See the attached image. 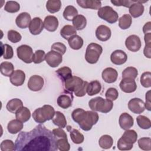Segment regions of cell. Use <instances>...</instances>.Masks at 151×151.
Returning a JSON list of instances; mask_svg holds the SVG:
<instances>
[{
	"mask_svg": "<svg viewBox=\"0 0 151 151\" xmlns=\"http://www.w3.org/2000/svg\"><path fill=\"white\" fill-rule=\"evenodd\" d=\"M138 75L137 68L133 67H128L122 72V78H128L134 80Z\"/></svg>",
	"mask_w": 151,
	"mask_h": 151,
	"instance_id": "cell-41",
	"label": "cell"
},
{
	"mask_svg": "<svg viewBox=\"0 0 151 151\" xmlns=\"http://www.w3.org/2000/svg\"><path fill=\"white\" fill-rule=\"evenodd\" d=\"M105 96L106 99L113 101L118 98L119 92L116 88L110 87L107 90L105 93Z\"/></svg>",
	"mask_w": 151,
	"mask_h": 151,
	"instance_id": "cell-52",
	"label": "cell"
},
{
	"mask_svg": "<svg viewBox=\"0 0 151 151\" xmlns=\"http://www.w3.org/2000/svg\"><path fill=\"white\" fill-rule=\"evenodd\" d=\"M102 52L103 48L100 45L97 43L91 42L87 47L85 54V59L89 64H96L98 61Z\"/></svg>",
	"mask_w": 151,
	"mask_h": 151,
	"instance_id": "cell-4",
	"label": "cell"
},
{
	"mask_svg": "<svg viewBox=\"0 0 151 151\" xmlns=\"http://www.w3.org/2000/svg\"><path fill=\"white\" fill-rule=\"evenodd\" d=\"M25 80V74L21 70H15L9 77L10 82L15 86H22Z\"/></svg>",
	"mask_w": 151,
	"mask_h": 151,
	"instance_id": "cell-23",
	"label": "cell"
},
{
	"mask_svg": "<svg viewBox=\"0 0 151 151\" xmlns=\"http://www.w3.org/2000/svg\"><path fill=\"white\" fill-rule=\"evenodd\" d=\"M143 54L147 58H151V45H145L143 50Z\"/></svg>",
	"mask_w": 151,
	"mask_h": 151,
	"instance_id": "cell-59",
	"label": "cell"
},
{
	"mask_svg": "<svg viewBox=\"0 0 151 151\" xmlns=\"http://www.w3.org/2000/svg\"><path fill=\"white\" fill-rule=\"evenodd\" d=\"M119 86L122 91L126 93H133L137 88V84L135 80L128 78H122Z\"/></svg>",
	"mask_w": 151,
	"mask_h": 151,
	"instance_id": "cell-18",
	"label": "cell"
},
{
	"mask_svg": "<svg viewBox=\"0 0 151 151\" xmlns=\"http://www.w3.org/2000/svg\"><path fill=\"white\" fill-rule=\"evenodd\" d=\"M73 27L76 30H83L87 25V19L83 15H77L72 20Z\"/></svg>",
	"mask_w": 151,
	"mask_h": 151,
	"instance_id": "cell-33",
	"label": "cell"
},
{
	"mask_svg": "<svg viewBox=\"0 0 151 151\" xmlns=\"http://www.w3.org/2000/svg\"><path fill=\"white\" fill-rule=\"evenodd\" d=\"M99 117L97 112L94 111H86L85 115L81 122L78 123L80 128L84 131H89L93 125L96 124Z\"/></svg>",
	"mask_w": 151,
	"mask_h": 151,
	"instance_id": "cell-5",
	"label": "cell"
},
{
	"mask_svg": "<svg viewBox=\"0 0 151 151\" xmlns=\"http://www.w3.org/2000/svg\"><path fill=\"white\" fill-rule=\"evenodd\" d=\"M147 1H137L136 2L133 3L129 7V13L130 15L133 18H137L140 17L144 12L145 7L142 3H145Z\"/></svg>",
	"mask_w": 151,
	"mask_h": 151,
	"instance_id": "cell-19",
	"label": "cell"
},
{
	"mask_svg": "<svg viewBox=\"0 0 151 151\" xmlns=\"http://www.w3.org/2000/svg\"><path fill=\"white\" fill-rule=\"evenodd\" d=\"M23 128V123L18 119L9 121L7 125V129L11 134H17L21 132Z\"/></svg>",
	"mask_w": 151,
	"mask_h": 151,
	"instance_id": "cell-26",
	"label": "cell"
},
{
	"mask_svg": "<svg viewBox=\"0 0 151 151\" xmlns=\"http://www.w3.org/2000/svg\"><path fill=\"white\" fill-rule=\"evenodd\" d=\"M111 35V31L109 27L104 25H100L96 28V37L99 41H106Z\"/></svg>",
	"mask_w": 151,
	"mask_h": 151,
	"instance_id": "cell-14",
	"label": "cell"
},
{
	"mask_svg": "<svg viewBox=\"0 0 151 151\" xmlns=\"http://www.w3.org/2000/svg\"><path fill=\"white\" fill-rule=\"evenodd\" d=\"M125 45L132 52L138 51L142 46L141 40L136 35H130L125 40Z\"/></svg>",
	"mask_w": 151,
	"mask_h": 151,
	"instance_id": "cell-10",
	"label": "cell"
},
{
	"mask_svg": "<svg viewBox=\"0 0 151 151\" xmlns=\"http://www.w3.org/2000/svg\"><path fill=\"white\" fill-rule=\"evenodd\" d=\"M127 60L126 53L121 50L114 51L110 55V60L115 65H120L124 64Z\"/></svg>",
	"mask_w": 151,
	"mask_h": 151,
	"instance_id": "cell-15",
	"label": "cell"
},
{
	"mask_svg": "<svg viewBox=\"0 0 151 151\" xmlns=\"http://www.w3.org/2000/svg\"><path fill=\"white\" fill-rule=\"evenodd\" d=\"M51 49L52 51L58 52L60 53L61 55H63L66 52L67 47L63 43L60 42H57L54 43L51 45Z\"/></svg>",
	"mask_w": 151,
	"mask_h": 151,
	"instance_id": "cell-53",
	"label": "cell"
},
{
	"mask_svg": "<svg viewBox=\"0 0 151 151\" xmlns=\"http://www.w3.org/2000/svg\"><path fill=\"white\" fill-rule=\"evenodd\" d=\"M132 23V17L129 14H124L119 19V27L122 29L129 28Z\"/></svg>",
	"mask_w": 151,
	"mask_h": 151,
	"instance_id": "cell-40",
	"label": "cell"
},
{
	"mask_svg": "<svg viewBox=\"0 0 151 151\" xmlns=\"http://www.w3.org/2000/svg\"><path fill=\"white\" fill-rule=\"evenodd\" d=\"M45 52L44 50H38L35 51L33 55L32 62L35 64H40L45 60Z\"/></svg>",
	"mask_w": 151,
	"mask_h": 151,
	"instance_id": "cell-51",
	"label": "cell"
},
{
	"mask_svg": "<svg viewBox=\"0 0 151 151\" xmlns=\"http://www.w3.org/2000/svg\"><path fill=\"white\" fill-rule=\"evenodd\" d=\"M1 56L5 60L11 59L14 56L12 47L9 44H2L1 42Z\"/></svg>",
	"mask_w": 151,
	"mask_h": 151,
	"instance_id": "cell-42",
	"label": "cell"
},
{
	"mask_svg": "<svg viewBox=\"0 0 151 151\" xmlns=\"http://www.w3.org/2000/svg\"><path fill=\"white\" fill-rule=\"evenodd\" d=\"M76 29L71 25H64L60 30L61 36L65 40H68L70 37L76 35Z\"/></svg>",
	"mask_w": 151,
	"mask_h": 151,
	"instance_id": "cell-34",
	"label": "cell"
},
{
	"mask_svg": "<svg viewBox=\"0 0 151 151\" xmlns=\"http://www.w3.org/2000/svg\"><path fill=\"white\" fill-rule=\"evenodd\" d=\"M45 60L49 66L55 68L62 63L63 55L58 52L51 50L46 54Z\"/></svg>",
	"mask_w": 151,
	"mask_h": 151,
	"instance_id": "cell-9",
	"label": "cell"
},
{
	"mask_svg": "<svg viewBox=\"0 0 151 151\" xmlns=\"http://www.w3.org/2000/svg\"><path fill=\"white\" fill-rule=\"evenodd\" d=\"M151 31V22L150 21L146 22L143 27V32L145 34L150 33Z\"/></svg>",
	"mask_w": 151,
	"mask_h": 151,
	"instance_id": "cell-60",
	"label": "cell"
},
{
	"mask_svg": "<svg viewBox=\"0 0 151 151\" xmlns=\"http://www.w3.org/2000/svg\"><path fill=\"white\" fill-rule=\"evenodd\" d=\"M15 150L55 151L57 139L52 131L39 124L29 132H20L15 140Z\"/></svg>",
	"mask_w": 151,
	"mask_h": 151,
	"instance_id": "cell-1",
	"label": "cell"
},
{
	"mask_svg": "<svg viewBox=\"0 0 151 151\" xmlns=\"http://www.w3.org/2000/svg\"><path fill=\"white\" fill-rule=\"evenodd\" d=\"M67 92V93H63L60 95L57 100L58 106L64 109H67L72 106L73 99L72 93L68 91Z\"/></svg>",
	"mask_w": 151,
	"mask_h": 151,
	"instance_id": "cell-17",
	"label": "cell"
},
{
	"mask_svg": "<svg viewBox=\"0 0 151 151\" xmlns=\"http://www.w3.org/2000/svg\"><path fill=\"white\" fill-rule=\"evenodd\" d=\"M88 83L87 81H84V83L81 88L77 93L74 94L75 96L77 97H83L85 96L86 94L87 93V88Z\"/></svg>",
	"mask_w": 151,
	"mask_h": 151,
	"instance_id": "cell-57",
	"label": "cell"
},
{
	"mask_svg": "<svg viewBox=\"0 0 151 151\" xmlns=\"http://www.w3.org/2000/svg\"><path fill=\"white\" fill-rule=\"evenodd\" d=\"M55 73L63 82L70 78L73 76L71 69L67 66H64L58 68L57 70L55 71Z\"/></svg>",
	"mask_w": 151,
	"mask_h": 151,
	"instance_id": "cell-35",
	"label": "cell"
},
{
	"mask_svg": "<svg viewBox=\"0 0 151 151\" xmlns=\"http://www.w3.org/2000/svg\"><path fill=\"white\" fill-rule=\"evenodd\" d=\"M61 7V2L60 0H49L46 3V8L51 14L58 12Z\"/></svg>",
	"mask_w": 151,
	"mask_h": 151,
	"instance_id": "cell-38",
	"label": "cell"
},
{
	"mask_svg": "<svg viewBox=\"0 0 151 151\" xmlns=\"http://www.w3.org/2000/svg\"><path fill=\"white\" fill-rule=\"evenodd\" d=\"M20 9V5L17 1H7L4 6V10L9 13H15Z\"/></svg>",
	"mask_w": 151,
	"mask_h": 151,
	"instance_id": "cell-44",
	"label": "cell"
},
{
	"mask_svg": "<svg viewBox=\"0 0 151 151\" xmlns=\"http://www.w3.org/2000/svg\"><path fill=\"white\" fill-rule=\"evenodd\" d=\"M29 30L31 34L37 35L40 34L44 29V22L40 17H35L31 19L29 25Z\"/></svg>",
	"mask_w": 151,
	"mask_h": 151,
	"instance_id": "cell-13",
	"label": "cell"
},
{
	"mask_svg": "<svg viewBox=\"0 0 151 151\" xmlns=\"http://www.w3.org/2000/svg\"><path fill=\"white\" fill-rule=\"evenodd\" d=\"M101 90V85L99 81L93 80L88 83L87 93L88 96H92L99 94Z\"/></svg>",
	"mask_w": 151,
	"mask_h": 151,
	"instance_id": "cell-28",
	"label": "cell"
},
{
	"mask_svg": "<svg viewBox=\"0 0 151 151\" xmlns=\"http://www.w3.org/2000/svg\"><path fill=\"white\" fill-rule=\"evenodd\" d=\"M1 73L5 77H10L14 71V65L8 61H4L0 64Z\"/></svg>",
	"mask_w": 151,
	"mask_h": 151,
	"instance_id": "cell-36",
	"label": "cell"
},
{
	"mask_svg": "<svg viewBox=\"0 0 151 151\" xmlns=\"http://www.w3.org/2000/svg\"><path fill=\"white\" fill-rule=\"evenodd\" d=\"M31 21V15L29 13L24 12L20 13L15 19V23L17 26L21 29H24L29 27Z\"/></svg>",
	"mask_w": 151,
	"mask_h": 151,
	"instance_id": "cell-21",
	"label": "cell"
},
{
	"mask_svg": "<svg viewBox=\"0 0 151 151\" xmlns=\"http://www.w3.org/2000/svg\"><path fill=\"white\" fill-rule=\"evenodd\" d=\"M44 81L42 77L38 75H33L30 77L27 86L32 91H38L42 89L44 86Z\"/></svg>",
	"mask_w": 151,
	"mask_h": 151,
	"instance_id": "cell-11",
	"label": "cell"
},
{
	"mask_svg": "<svg viewBox=\"0 0 151 151\" xmlns=\"http://www.w3.org/2000/svg\"><path fill=\"white\" fill-rule=\"evenodd\" d=\"M78 5L85 9H92L99 10L101 6V2L97 0H77Z\"/></svg>",
	"mask_w": 151,
	"mask_h": 151,
	"instance_id": "cell-24",
	"label": "cell"
},
{
	"mask_svg": "<svg viewBox=\"0 0 151 151\" xmlns=\"http://www.w3.org/2000/svg\"><path fill=\"white\" fill-rule=\"evenodd\" d=\"M138 126L142 129H149L151 127L150 120L145 116L139 115L136 118Z\"/></svg>",
	"mask_w": 151,
	"mask_h": 151,
	"instance_id": "cell-43",
	"label": "cell"
},
{
	"mask_svg": "<svg viewBox=\"0 0 151 151\" xmlns=\"http://www.w3.org/2000/svg\"><path fill=\"white\" fill-rule=\"evenodd\" d=\"M140 84L145 88L151 87V73L150 71L144 72L140 76Z\"/></svg>",
	"mask_w": 151,
	"mask_h": 151,
	"instance_id": "cell-46",
	"label": "cell"
},
{
	"mask_svg": "<svg viewBox=\"0 0 151 151\" xmlns=\"http://www.w3.org/2000/svg\"><path fill=\"white\" fill-rule=\"evenodd\" d=\"M17 54L18 58L27 64L32 62L33 51L32 48L28 45H21L17 48Z\"/></svg>",
	"mask_w": 151,
	"mask_h": 151,
	"instance_id": "cell-7",
	"label": "cell"
},
{
	"mask_svg": "<svg viewBox=\"0 0 151 151\" xmlns=\"http://www.w3.org/2000/svg\"><path fill=\"white\" fill-rule=\"evenodd\" d=\"M7 37L8 40L12 43L18 42L21 40L22 38V36L20 33L13 29H11L8 31Z\"/></svg>",
	"mask_w": 151,
	"mask_h": 151,
	"instance_id": "cell-50",
	"label": "cell"
},
{
	"mask_svg": "<svg viewBox=\"0 0 151 151\" xmlns=\"http://www.w3.org/2000/svg\"><path fill=\"white\" fill-rule=\"evenodd\" d=\"M122 139L127 143L133 145L137 139V133L134 130H126L121 137Z\"/></svg>",
	"mask_w": 151,
	"mask_h": 151,
	"instance_id": "cell-29",
	"label": "cell"
},
{
	"mask_svg": "<svg viewBox=\"0 0 151 151\" xmlns=\"http://www.w3.org/2000/svg\"><path fill=\"white\" fill-rule=\"evenodd\" d=\"M52 133L57 139L60 138H67V135L63 128L58 127L52 130Z\"/></svg>",
	"mask_w": 151,
	"mask_h": 151,
	"instance_id": "cell-56",
	"label": "cell"
},
{
	"mask_svg": "<svg viewBox=\"0 0 151 151\" xmlns=\"http://www.w3.org/2000/svg\"><path fill=\"white\" fill-rule=\"evenodd\" d=\"M23 106V103L21 100L15 98L8 101L6 108L7 110L12 113H15L17 111Z\"/></svg>",
	"mask_w": 151,
	"mask_h": 151,
	"instance_id": "cell-30",
	"label": "cell"
},
{
	"mask_svg": "<svg viewBox=\"0 0 151 151\" xmlns=\"http://www.w3.org/2000/svg\"><path fill=\"white\" fill-rule=\"evenodd\" d=\"M59 22L57 18L53 15L45 17L44 20V28L50 32H54L58 27Z\"/></svg>",
	"mask_w": 151,
	"mask_h": 151,
	"instance_id": "cell-22",
	"label": "cell"
},
{
	"mask_svg": "<svg viewBox=\"0 0 151 151\" xmlns=\"http://www.w3.org/2000/svg\"><path fill=\"white\" fill-rule=\"evenodd\" d=\"M86 111L84 109L81 108H77L74 110L71 113V117L73 120L77 123H79L84 117Z\"/></svg>",
	"mask_w": 151,
	"mask_h": 151,
	"instance_id": "cell-47",
	"label": "cell"
},
{
	"mask_svg": "<svg viewBox=\"0 0 151 151\" xmlns=\"http://www.w3.org/2000/svg\"><path fill=\"white\" fill-rule=\"evenodd\" d=\"M138 146L143 150H151V139L150 137H141L138 140Z\"/></svg>",
	"mask_w": 151,
	"mask_h": 151,
	"instance_id": "cell-45",
	"label": "cell"
},
{
	"mask_svg": "<svg viewBox=\"0 0 151 151\" xmlns=\"http://www.w3.org/2000/svg\"><path fill=\"white\" fill-rule=\"evenodd\" d=\"M52 121L55 125L63 129L65 128L67 126V120L64 114L59 111H55Z\"/></svg>",
	"mask_w": 151,
	"mask_h": 151,
	"instance_id": "cell-32",
	"label": "cell"
},
{
	"mask_svg": "<svg viewBox=\"0 0 151 151\" xmlns=\"http://www.w3.org/2000/svg\"><path fill=\"white\" fill-rule=\"evenodd\" d=\"M88 106L93 111L107 113L112 110L113 103L112 101L106 99H104L101 97H96L91 99L88 101Z\"/></svg>",
	"mask_w": 151,
	"mask_h": 151,
	"instance_id": "cell-3",
	"label": "cell"
},
{
	"mask_svg": "<svg viewBox=\"0 0 151 151\" xmlns=\"http://www.w3.org/2000/svg\"><path fill=\"white\" fill-rule=\"evenodd\" d=\"M118 77V73L117 70L112 67H107L104 69L101 73V77L103 80L107 83L110 84L114 83Z\"/></svg>",
	"mask_w": 151,
	"mask_h": 151,
	"instance_id": "cell-16",
	"label": "cell"
},
{
	"mask_svg": "<svg viewBox=\"0 0 151 151\" xmlns=\"http://www.w3.org/2000/svg\"><path fill=\"white\" fill-rule=\"evenodd\" d=\"M2 151H12L15 150V144L11 140L6 139L3 140L0 145Z\"/></svg>",
	"mask_w": 151,
	"mask_h": 151,
	"instance_id": "cell-48",
	"label": "cell"
},
{
	"mask_svg": "<svg viewBox=\"0 0 151 151\" xmlns=\"http://www.w3.org/2000/svg\"><path fill=\"white\" fill-rule=\"evenodd\" d=\"M84 81L79 77L72 76L70 78L64 82L65 90L70 93H77L82 87Z\"/></svg>",
	"mask_w": 151,
	"mask_h": 151,
	"instance_id": "cell-8",
	"label": "cell"
},
{
	"mask_svg": "<svg viewBox=\"0 0 151 151\" xmlns=\"http://www.w3.org/2000/svg\"><path fill=\"white\" fill-rule=\"evenodd\" d=\"M128 108L133 113L140 114L145 110V103L139 98H133L129 100Z\"/></svg>",
	"mask_w": 151,
	"mask_h": 151,
	"instance_id": "cell-12",
	"label": "cell"
},
{
	"mask_svg": "<svg viewBox=\"0 0 151 151\" xmlns=\"http://www.w3.org/2000/svg\"><path fill=\"white\" fill-rule=\"evenodd\" d=\"M145 99H146V102L145 103V109H146L148 111H150L151 103H150V90L146 93Z\"/></svg>",
	"mask_w": 151,
	"mask_h": 151,
	"instance_id": "cell-58",
	"label": "cell"
},
{
	"mask_svg": "<svg viewBox=\"0 0 151 151\" xmlns=\"http://www.w3.org/2000/svg\"><path fill=\"white\" fill-rule=\"evenodd\" d=\"M67 131L70 132V138L72 142L75 144H81L84 142V135L77 129H73L70 126H67Z\"/></svg>",
	"mask_w": 151,
	"mask_h": 151,
	"instance_id": "cell-25",
	"label": "cell"
},
{
	"mask_svg": "<svg viewBox=\"0 0 151 151\" xmlns=\"http://www.w3.org/2000/svg\"><path fill=\"white\" fill-rule=\"evenodd\" d=\"M120 127L124 130L130 129L134 124V119L132 116L127 113H123L119 119Z\"/></svg>",
	"mask_w": 151,
	"mask_h": 151,
	"instance_id": "cell-20",
	"label": "cell"
},
{
	"mask_svg": "<svg viewBox=\"0 0 151 151\" xmlns=\"http://www.w3.org/2000/svg\"><path fill=\"white\" fill-rule=\"evenodd\" d=\"M16 119L20 120L22 123L28 121L31 117V111L26 107H21L15 113Z\"/></svg>",
	"mask_w": 151,
	"mask_h": 151,
	"instance_id": "cell-27",
	"label": "cell"
},
{
	"mask_svg": "<svg viewBox=\"0 0 151 151\" xmlns=\"http://www.w3.org/2000/svg\"><path fill=\"white\" fill-rule=\"evenodd\" d=\"M57 146L58 149L60 151H68L70 149V145L68 142L67 138L57 139Z\"/></svg>",
	"mask_w": 151,
	"mask_h": 151,
	"instance_id": "cell-49",
	"label": "cell"
},
{
	"mask_svg": "<svg viewBox=\"0 0 151 151\" xmlns=\"http://www.w3.org/2000/svg\"><path fill=\"white\" fill-rule=\"evenodd\" d=\"M136 0L135 1H129V0H111L110 2L114 5L116 6H123L124 7L129 8L133 3L136 2Z\"/></svg>",
	"mask_w": 151,
	"mask_h": 151,
	"instance_id": "cell-54",
	"label": "cell"
},
{
	"mask_svg": "<svg viewBox=\"0 0 151 151\" xmlns=\"http://www.w3.org/2000/svg\"><path fill=\"white\" fill-rule=\"evenodd\" d=\"M78 15L77 9L73 5L67 6L63 12L64 18L69 21H71L73 18Z\"/></svg>",
	"mask_w": 151,
	"mask_h": 151,
	"instance_id": "cell-39",
	"label": "cell"
},
{
	"mask_svg": "<svg viewBox=\"0 0 151 151\" xmlns=\"http://www.w3.org/2000/svg\"><path fill=\"white\" fill-rule=\"evenodd\" d=\"M97 15L99 18L107 21L109 24L116 22L119 18L117 12L110 6L101 7L97 11Z\"/></svg>",
	"mask_w": 151,
	"mask_h": 151,
	"instance_id": "cell-6",
	"label": "cell"
},
{
	"mask_svg": "<svg viewBox=\"0 0 151 151\" xmlns=\"http://www.w3.org/2000/svg\"><path fill=\"white\" fill-rule=\"evenodd\" d=\"M117 148L120 150H129L133 148V145L127 143L126 142L123 141L120 137L117 142Z\"/></svg>",
	"mask_w": 151,
	"mask_h": 151,
	"instance_id": "cell-55",
	"label": "cell"
},
{
	"mask_svg": "<svg viewBox=\"0 0 151 151\" xmlns=\"http://www.w3.org/2000/svg\"><path fill=\"white\" fill-rule=\"evenodd\" d=\"M113 144L112 137L108 134H104L100 137L99 140V146L103 149H109L111 147Z\"/></svg>",
	"mask_w": 151,
	"mask_h": 151,
	"instance_id": "cell-37",
	"label": "cell"
},
{
	"mask_svg": "<svg viewBox=\"0 0 151 151\" xmlns=\"http://www.w3.org/2000/svg\"><path fill=\"white\" fill-rule=\"evenodd\" d=\"M68 43L71 48L75 50H78L81 48L83 45L84 41L80 36L75 35L68 40Z\"/></svg>",
	"mask_w": 151,
	"mask_h": 151,
	"instance_id": "cell-31",
	"label": "cell"
},
{
	"mask_svg": "<svg viewBox=\"0 0 151 151\" xmlns=\"http://www.w3.org/2000/svg\"><path fill=\"white\" fill-rule=\"evenodd\" d=\"M55 110L52 106L45 104L34 111L32 117L37 123H43L46 121L52 120L55 115Z\"/></svg>",
	"mask_w": 151,
	"mask_h": 151,
	"instance_id": "cell-2",
	"label": "cell"
},
{
	"mask_svg": "<svg viewBox=\"0 0 151 151\" xmlns=\"http://www.w3.org/2000/svg\"><path fill=\"white\" fill-rule=\"evenodd\" d=\"M144 40L145 45H151V32L145 34Z\"/></svg>",
	"mask_w": 151,
	"mask_h": 151,
	"instance_id": "cell-61",
	"label": "cell"
}]
</instances>
